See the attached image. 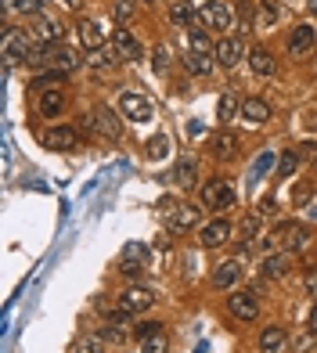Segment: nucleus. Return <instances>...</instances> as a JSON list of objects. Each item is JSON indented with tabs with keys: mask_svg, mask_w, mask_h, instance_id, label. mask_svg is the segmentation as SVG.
Returning <instances> with one entry per match:
<instances>
[{
	"mask_svg": "<svg viewBox=\"0 0 317 353\" xmlns=\"http://www.w3.org/2000/svg\"><path fill=\"white\" fill-rule=\"evenodd\" d=\"M76 65H79V61H76L72 51H65V47H54V51H51V65H47V69H51V72H69V69H76Z\"/></svg>",
	"mask_w": 317,
	"mask_h": 353,
	"instance_id": "25",
	"label": "nucleus"
},
{
	"mask_svg": "<svg viewBox=\"0 0 317 353\" xmlns=\"http://www.w3.org/2000/svg\"><path fill=\"white\" fill-rule=\"evenodd\" d=\"M296 163H299V159H296L292 152H289V155H281V163H278V173H281V176H292V173H296Z\"/></svg>",
	"mask_w": 317,
	"mask_h": 353,
	"instance_id": "39",
	"label": "nucleus"
},
{
	"mask_svg": "<svg viewBox=\"0 0 317 353\" xmlns=\"http://www.w3.org/2000/svg\"><path fill=\"white\" fill-rule=\"evenodd\" d=\"M271 166H274V152H263L256 163H252L249 176H252V181H256V176H267V170H271Z\"/></svg>",
	"mask_w": 317,
	"mask_h": 353,
	"instance_id": "32",
	"label": "nucleus"
},
{
	"mask_svg": "<svg viewBox=\"0 0 317 353\" xmlns=\"http://www.w3.org/2000/svg\"><path fill=\"white\" fill-rule=\"evenodd\" d=\"M105 335H83L79 339V346H76V353H105Z\"/></svg>",
	"mask_w": 317,
	"mask_h": 353,
	"instance_id": "30",
	"label": "nucleus"
},
{
	"mask_svg": "<svg viewBox=\"0 0 317 353\" xmlns=\"http://www.w3.org/2000/svg\"><path fill=\"white\" fill-rule=\"evenodd\" d=\"M61 108H65V90L51 87V90L40 94V116H43V119H54Z\"/></svg>",
	"mask_w": 317,
	"mask_h": 353,
	"instance_id": "17",
	"label": "nucleus"
},
{
	"mask_svg": "<svg viewBox=\"0 0 317 353\" xmlns=\"http://www.w3.org/2000/svg\"><path fill=\"white\" fill-rule=\"evenodd\" d=\"M238 274H242V267H238L234 260H224V263H216V270H213V285L216 288H231L238 281Z\"/></svg>",
	"mask_w": 317,
	"mask_h": 353,
	"instance_id": "23",
	"label": "nucleus"
},
{
	"mask_svg": "<svg viewBox=\"0 0 317 353\" xmlns=\"http://www.w3.org/2000/svg\"><path fill=\"white\" fill-rule=\"evenodd\" d=\"M145 263H148V245H141V242H126L123 245V256H119V270H123V274H137Z\"/></svg>",
	"mask_w": 317,
	"mask_h": 353,
	"instance_id": "8",
	"label": "nucleus"
},
{
	"mask_svg": "<svg viewBox=\"0 0 317 353\" xmlns=\"http://www.w3.org/2000/svg\"><path fill=\"white\" fill-rule=\"evenodd\" d=\"M242 58H245V43H242V37H224V40L216 43V61H220L224 69H234Z\"/></svg>",
	"mask_w": 317,
	"mask_h": 353,
	"instance_id": "7",
	"label": "nucleus"
},
{
	"mask_svg": "<svg viewBox=\"0 0 317 353\" xmlns=\"http://www.w3.org/2000/svg\"><path fill=\"white\" fill-rule=\"evenodd\" d=\"M141 353H166V339H163V335L145 339V343H141Z\"/></svg>",
	"mask_w": 317,
	"mask_h": 353,
	"instance_id": "37",
	"label": "nucleus"
},
{
	"mask_svg": "<svg viewBox=\"0 0 317 353\" xmlns=\"http://www.w3.org/2000/svg\"><path fill=\"white\" fill-rule=\"evenodd\" d=\"M278 242L285 245V252H292V249H303V245L310 242V234H307L303 223L285 220V223H278Z\"/></svg>",
	"mask_w": 317,
	"mask_h": 353,
	"instance_id": "6",
	"label": "nucleus"
},
{
	"mask_svg": "<svg viewBox=\"0 0 317 353\" xmlns=\"http://www.w3.org/2000/svg\"><path fill=\"white\" fill-rule=\"evenodd\" d=\"M314 37H317V33H314V26H307V22H303V26H296V29H292V37H289V51H292V54H307L310 47H314Z\"/></svg>",
	"mask_w": 317,
	"mask_h": 353,
	"instance_id": "18",
	"label": "nucleus"
},
{
	"mask_svg": "<svg viewBox=\"0 0 317 353\" xmlns=\"http://www.w3.org/2000/svg\"><path fill=\"white\" fill-rule=\"evenodd\" d=\"M76 141H79V134L72 130V126H51V130L43 134V144H47V148H54V152L76 148Z\"/></svg>",
	"mask_w": 317,
	"mask_h": 353,
	"instance_id": "12",
	"label": "nucleus"
},
{
	"mask_svg": "<svg viewBox=\"0 0 317 353\" xmlns=\"http://www.w3.org/2000/svg\"><path fill=\"white\" fill-rule=\"evenodd\" d=\"M170 14H173V22H184V19H187V11H184V8H173Z\"/></svg>",
	"mask_w": 317,
	"mask_h": 353,
	"instance_id": "45",
	"label": "nucleus"
},
{
	"mask_svg": "<svg viewBox=\"0 0 317 353\" xmlns=\"http://www.w3.org/2000/svg\"><path fill=\"white\" fill-rule=\"evenodd\" d=\"M29 51H33V40H29V33H19V29H4V65H19V61L29 58Z\"/></svg>",
	"mask_w": 317,
	"mask_h": 353,
	"instance_id": "2",
	"label": "nucleus"
},
{
	"mask_svg": "<svg viewBox=\"0 0 317 353\" xmlns=\"http://www.w3.org/2000/svg\"><path fill=\"white\" fill-rule=\"evenodd\" d=\"M116 61H119L116 47H98V51H90V65H98V69H108V65H116Z\"/></svg>",
	"mask_w": 317,
	"mask_h": 353,
	"instance_id": "27",
	"label": "nucleus"
},
{
	"mask_svg": "<svg viewBox=\"0 0 317 353\" xmlns=\"http://www.w3.org/2000/svg\"><path fill=\"white\" fill-rule=\"evenodd\" d=\"M303 126H307V130H317V108H310L303 116Z\"/></svg>",
	"mask_w": 317,
	"mask_h": 353,
	"instance_id": "42",
	"label": "nucleus"
},
{
	"mask_svg": "<svg viewBox=\"0 0 317 353\" xmlns=\"http://www.w3.org/2000/svg\"><path fill=\"white\" fill-rule=\"evenodd\" d=\"M234 202H238V195H234V188L227 181H209L202 188V205H205V210H213V213L231 210Z\"/></svg>",
	"mask_w": 317,
	"mask_h": 353,
	"instance_id": "1",
	"label": "nucleus"
},
{
	"mask_svg": "<svg viewBox=\"0 0 317 353\" xmlns=\"http://www.w3.org/2000/svg\"><path fill=\"white\" fill-rule=\"evenodd\" d=\"M227 310H231L238 321H256V317H260L256 292H231V299H227Z\"/></svg>",
	"mask_w": 317,
	"mask_h": 353,
	"instance_id": "5",
	"label": "nucleus"
},
{
	"mask_svg": "<svg viewBox=\"0 0 317 353\" xmlns=\"http://www.w3.org/2000/svg\"><path fill=\"white\" fill-rule=\"evenodd\" d=\"M238 112H242V101H238L231 90H227V94H220V101H216V119L227 126V123L238 116Z\"/></svg>",
	"mask_w": 317,
	"mask_h": 353,
	"instance_id": "24",
	"label": "nucleus"
},
{
	"mask_svg": "<svg viewBox=\"0 0 317 353\" xmlns=\"http://www.w3.org/2000/svg\"><path fill=\"white\" fill-rule=\"evenodd\" d=\"M213 148H216V155H220V159H231V155L238 152V137L224 130V134H220V137L213 141Z\"/></svg>",
	"mask_w": 317,
	"mask_h": 353,
	"instance_id": "28",
	"label": "nucleus"
},
{
	"mask_svg": "<svg viewBox=\"0 0 317 353\" xmlns=\"http://www.w3.org/2000/svg\"><path fill=\"white\" fill-rule=\"evenodd\" d=\"M4 4H8V8H19V0H4Z\"/></svg>",
	"mask_w": 317,
	"mask_h": 353,
	"instance_id": "48",
	"label": "nucleus"
},
{
	"mask_svg": "<svg viewBox=\"0 0 317 353\" xmlns=\"http://www.w3.org/2000/svg\"><path fill=\"white\" fill-rule=\"evenodd\" d=\"M43 4H47V0H19V8H14V11H22V14H40Z\"/></svg>",
	"mask_w": 317,
	"mask_h": 353,
	"instance_id": "38",
	"label": "nucleus"
},
{
	"mask_svg": "<svg viewBox=\"0 0 317 353\" xmlns=\"http://www.w3.org/2000/svg\"><path fill=\"white\" fill-rule=\"evenodd\" d=\"M260 350L263 353H285V350H289V332L278 328V325H267L260 332Z\"/></svg>",
	"mask_w": 317,
	"mask_h": 353,
	"instance_id": "13",
	"label": "nucleus"
},
{
	"mask_svg": "<svg viewBox=\"0 0 317 353\" xmlns=\"http://www.w3.org/2000/svg\"><path fill=\"white\" fill-rule=\"evenodd\" d=\"M119 112L134 123H145V119H152V101L137 90H123L119 94Z\"/></svg>",
	"mask_w": 317,
	"mask_h": 353,
	"instance_id": "3",
	"label": "nucleus"
},
{
	"mask_svg": "<svg viewBox=\"0 0 317 353\" xmlns=\"http://www.w3.org/2000/svg\"><path fill=\"white\" fill-rule=\"evenodd\" d=\"M289 270H292L289 252H274V256H267V260H263V274L274 278V281H281L285 274H289Z\"/></svg>",
	"mask_w": 317,
	"mask_h": 353,
	"instance_id": "20",
	"label": "nucleus"
},
{
	"mask_svg": "<svg viewBox=\"0 0 317 353\" xmlns=\"http://www.w3.org/2000/svg\"><path fill=\"white\" fill-rule=\"evenodd\" d=\"M242 119H249V123H267L271 119V105H267L263 98H245L242 101Z\"/></svg>",
	"mask_w": 317,
	"mask_h": 353,
	"instance_id": "19",
	"label": "nucleus"
},
{
	"mask_svg": "<svg viewBox=\"0 0 317 353\" xmlns=\"http://www.w3.org/2000/svg\"><path fill=\"white\" fill-rule=\"evenodd\" d=\"M307 195H310V188H307V184H299V188L292 191V202H296V205H303V202H307Z\"/></svg>",
	"mask_w": 317,
	"mask_h": 353,
	"instance_id": "41",
	"label": "nucleus"
},
{
	"mask_svg": "<svg viewBox=\"0 0 317 353\" xmlns=\"http://www.w3.org/2000/svg\"><path fill=\"white\" fill-rule=\"evenodd\" d=\"M249 69L256 76H271L274 72V54L267 51V47H252L249 51Z\"/></svg>",
	"mask_w": 317,
	"mask_h": 353,
	"instance_id": "21",
	"label": "nucleus"
},
{
	"mask_svg": "<svg viewBox=\"0 0 317 353\" xmlns=\"http://www.w3.org/2000/svg\"><path fill=\"white\" fill-rule=\"evenodd\" d=\"M152 61H155V72H158V76H166V72H170V65H173L170 47H166V43H158L155 51H152Z\"/></svg>",
	"mask_w": 317,
	"mask_h": 353,
	"instance_id": "29",
	"label": "nucleus"
},
{
	"mask_svg": "<svg viewBox=\"0 0 317 353\" xmlns=\"http://www.w3.org/2000/svg\"><path fill=\"white\" fill-rule=\"evenodd\" d=\"M231 220H213V223H205L202 228V234H198V242L205 245V249H216V245H224L227 238H231Z\"/></svg>",
	"mask_w": 317,
	"mask_h": 353,
	"instance_id": "10",
	"label": "nucleus"
},
{
	"mask_svg": "<svg viewBox=\"0 0 317 353\" xmlns=\"http://www.w3.org/2000/svg\"><path fill=\"white\" fill-rule=\"evenodd\" d=\"M195 176H198V163H195V159H192V155L177 159V166H173V181H177L181 188H192Z\"/></svg>",
	"mask_w": 317,
	"mask_h": 353,
	"instance_id": "22",
	"label": "nucleus"
},
{
	"mask_svg": "<svg viewBox=\"0 0 317 353\" xmlns=\"http://www.w3.org/2000/svg\"><path fill=\"white\" fill-rule=\"evenodd\" d=\"M307 325H310V332L317 335V303H314V310H310V321H307Z\"/></svg>",
	"mask_w": 317,
	"mask_h": 353,
	"instance_id": "44",
	"label": "nucleus"
},
{
	"mask_svg": "<svg viewBox=\"0 0 317 353\" xmlns=\"http://www.w3.org/2000/svg\"><path fill=\"white\" fill-rule=\"evenodd\" d=\"M87 126H90V130H98L101 137H108V141H116V137H119V116H116L112 108H98V112H94V119H90Z\"/></svg>",
	"mask_w": 317,
	"mask_h": 353,
	"instance_id": "11",
	"label": "nucleus"
},
{
	"mask_svg": "<svg viewBox=\"0 0 317 353\" xmlns=\"http://www.w3.org/2000/svg\"><path fill=\"white\" fill-rule=\"evenodd\" d=\"M187 40H192V51H198V54H209V37H205L202 29H192V33H187Z\"/></svg>",
	"mask_w": 317,
	"mask_h": 353,
	"instance_id": "34",
	"label": "nucleus"
},
{
	"mask_svg": "<svg viewBox=\"0 0 317 353\" xmlns=\"http://www.w3.org/2000/svg\"><path fill=\"white\" fill-rule=\"evenodd\" d=\"M187 72H195V76H209V72H213V58H209V54L192 51V54H187Z\"/></svg>",
	"mask_w": 317,
	"mask_h": 353,
	"instance_id": "26",
	"label": "nucleus"
},
{
	"mask_svg": "<svg viewBox=\"0 0 317 353\" xmlns=\"http://www.w3.org/2000/svg\"><path fill=\"white\" fill-rule=\"evenodd\" d=\"M238 231H242V238H256V231H260V213H249Z\"/></svg>",
	"mask_w": 317,
	"mask_h": 353,
	"instance_id": "35",
	"label": "nucleus"
},
{
	"mask_svg": "<svg viewBox=\"0 0 317 353\" xmlns=\"http://www.w3.org/2000/svg\"><path fill=\"white\" fill-rule=\"evenodd\" d=\"M260 213H274V199H263L260 202Z\"/></svg>",
	"mask_w": 317,
	"mask_h": 353,
	"instance_id": "46",
	"label": "nucleus"
},
{
	"mask_svg": "<svg viewBox=\"0 0 317 353\" xmlns=\"http://www.w3.org/2000/svg\"><path fill=\"white\" fill-rule=\"evenodd\" d=\"M166 216H170V231L173 234H184V231H192L198 223V210H195V205H177V210L166 213Z\"/></svg>",
	"mask_w": 317,
	"mask_h": 353,
	"instance_id": "15",
	"label": "nucleus"
},
{
	"mask_svg": "<svg viewBox=\"0 0 317 353\" xmlns=\"http://www.w3.org/2000/svg\"><path fill=\"white\" fill-rule=\"evenodd\" d=\"M112 14H116V22H130L134 14H137V4H134V0H116Z\"/></svg>",
	"mask_w": 317,
	"mask_h": 353,
	"instance_id": "31",
	"label": "nucleus"
},
{
	"mask_svg": "<svg viewBox=\"0 0 317 353\" xmlns=\"http://www.w3.org/2000/svg\"><path fill=\"white\" fill-rule=\"evenodd\" d=\"M166 148H170V141H166V137H155V141L148 144V155H152V159H163Z\"/></svg>",
	"mask_w": 317,
	"mask_h": 353,
	"instance_id": "40",
	"label": "nucleus"
},
{
	"mask_svg": "<svg viewBox=\"0 0 317 353\" xmlns=\"http://www.w3.org/2000/svg\"><path fill=\"white\" fill-rule=\"evenodd\" d=\"M76 33H79V43L87 47V51H98V47H105V33H101V26L94 22V19H83L76 26Z\"/></svg>",
	"mask_w": 317,
	"mask_h": 353,
	"instance_id": "16",
	"label": "nucleus"
},
{
	"mask_svg": "<svg viewBox=\"0 0 317 353\" xmlns=\"http://www.w3.org/2000/svg\"><path fill=\"white\" fill-rule=\"evenodd\" d=\"M101 335H105L108 343H123V339H126V328H123V325H112V321H105V332H101Z\"/></svg>",
	"mask_w": 317,
	"mask_h": 353,
	"instance_id": "36",
	"label": "nucleus"
},
{
	"mask_svg": "<svg viewBox=\"0 0 317 353\" xmlns=\"http://www.w3.org/2000/svg\"><path fill=\"white\" fill-rule=\"evenodd\" d=\"M307 292L317 296V270H310V274H307Z\"/></svg>",
	"mask_w": 317,
	"mask_h": 353,
	"instance_id": "43",
	"label": "nucleus"
},
{
	"mask_svg": "<svg viewBox=\"0 0 317 353\" xmlns=\"http://www.w3.org/2000/svg\"><path fill=\"white\" fill-rule=\"evenodd\" d=\"M155 335H163V325H158V321H141V325H137V339L141 343L155 339Z\"/></svg>",
	"mask_w": 317,
	"mask_h": 353,
	"instance_id": "33",
	"label": "nucleus"
},
{
	"mask_svg": "<svg viewBox=\"0 0 317 353\" xmlns=\"http://www.w3.org/2000/svg\"><path fill=\"white\" fill-rule=\"evenodd\" d=\"M152 303H155V296L148 292V288H141V285H130V288H126V292H123L119 307H123V310H130V314H145V310L152 307Z\"/></svg>",
	"mask_w": 317,
	"mask_h": 353,
	"instance_id": "9",
	"label": "nucleus"
},
{
	"mask_svg": "<svg viewBox=\"0 0 317 353\" xmlns=\"http://www.w3.org/2000/svg\"><path fill=\"white\" fill-rule=\"evenodd\" d=\"M112 47L119 51V58H123V61H141V54H145V47H141V40H137V37H134L126 26L112 29Z\"/></svg>",
	"mask_w": 317,
	"mask_h": 353,
	"instance_id": "4",
	"label": "nucleus"
},
{
	"mask_svg": "<svg viewBox=\"0 0 317 353\" xmlns=\"http://www.w3.org/2000/svg\"><path fill=\"white\" fill-rule=\"evenodd\" d=\"M65 8H72V11H79V8H83V0H65Z\"/></svg>",
	"mask_w": 317,
	"mask_h": 353,
	"instance_id": "47",
	"label": "nucleus"
},
{
	"mask_svg": "<svg viewBox=\"0 0 317 353\" xmlns=\"http://www.w3.org/2000/svg\"><path fill=\"white\" fill-rule=\"evenodd\" d=\"M29 33H33V40L54 47V43L61 40V26H58L54 19H47V14H37V19H33V29H29Z\"/></svg>",
	"mask_w": 317,
	"mask_h": 353,
	"instance_id": "14",
	"label": "nucleus"
}]
</instances>
